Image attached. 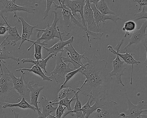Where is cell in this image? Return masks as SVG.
Here are the masks:
<instances>
[{"label":"cell","mask_w":147,"mask_h":118,"mask_svg":"<svg viewBox=\"0 0 147 118\" xmlns=\"http://www.w3.org/2000/svg\"><path fill=\"white\" fill-rule=\"evenodd\" d=\"M87 62L80 71L86 77L80 87L76 88L79 93L91 97L90 104L107 99L111 81L113 80L106 68L107 62L99 59L94 55L88 58Z\"/></svg>","instance_id":"obj_1"},{"label":"cell","mask_w":147,"mask_h":118,"mask_svg":"<svg viewBox=\"0 0 147 118\" xmlns=\"http://www.w3.org/2000/svg\"><path fill=\"white\" fill-rule=\"evenodd\" d=\"M53 12L54 14V19L51 25H50L49 22L48 21L47 27L44 30L36 29V31H38L36 37V40L39 41L43 40L45 43L53 40L55 38H57L61 40L63 39L62 37L66 38L70 33L67 32H60L59 26H57V24L60 19V18L58 17V13L54 10H53Z\"/></svg>","instance_id":"obj_2"},{"label":"cell","mask_w":147,"mask_h":118,"mask_svg":"<svg viewBox=\"0 0 147 118\" xmlns=\"http://www.w3.org/2000/svg\"><path fill=\"white\" fill-rule=\"evenodd\" d=\"M117 107V103L114 101L108 98L101 100L99 107L93 113V118H120Z\"/></svg>","instance_id":"obj_3"},{"label":"cell","mask_w":147,"mask_h":118,"mask_svg":"<svg viewBox=\"0 0 147 118\" xmlns=\"http://www.w3.org/2000/svg\"><path fill=\"white\" fill-rule=\"evenodd\" d=\"M1 64H3L8 72V74H7V75L9 76L11 79L13 84V88L18 92L21 97H24L26 101H30V91L27 87L26 83H25L24 79V75H25V72H24L23 71H20L22 73V75L20 77H17L11 71L7 69L4 63Z\"/></svg>","instance_id":"obj_4"},{"label":"cell","mask_w":147,"mask_h":118,"mask_svg":"<svg viewBox=\"0 0 147 118\" xmlns=\"http://www.w3.org/2000/svg\"><path fill=\"white\" fill-rule=\"evenodd\" d=\"M20 97L21 96L13 88L12 81L6 84L0 85V104L18 103L20 101Z\"/></svg>","instance_id":"obj_5"},{"label":"cell","mask_w":147,"mask_h":118,"mask_svg":"<svg viewBox=\"0 0 147 118\" xmlns=\"http://www.w3.org/2000/svg\"><path fill=\"white\" fill-rule=\"evenodd\" d=\"M64 49L68 52L67 57H62V59L64 62L72 63L74 67L75 70L77 69L84 65L82 62V59L87 60V59L88 57L85 56L86 50H85L83 54H80L75 50L72 44H70L64 47Z\"/></svg>","instance_id":"obj_6"},{"label":"cell","mask_w":147,"mask_h":118,"mask_svg":"<svg viewBox=\"0 0 147 118\" xmlns=\"http://www.w3.org/2000/svg\"><path fill=\"white\" fill-rule=\"evenodd\" d=\"M63 52L58 53L54 58L56 59V66L54 70L51 73L53 79H55L57 83L58 84L59 82L57 79L56 76L64 79L65 76L67 73L74 70V69L69 68L70 63L66 64L62 59Z\"/></svg>","instance_id":"obj_7"},{"label":"cell","mask_w":147,"mask_h":118,"mask_svg":"<svg viewBox=\"0 0 147 118\" xmlns=\"http://www.w3.org/2000/svg\"><path fill=\"white\" fill-rule=\"evenodd\" d=\"M124 40V39H122L119 43L115 46V50L113 49L112 46L111 45H108L107 46L108 50L111 52L112 54L114 55H117L119 57H121L123 59V61L126 63V64H131V80L130 82V84L132 85V74H133V68L134 64L138 65V64L141 63V62L139 61H137L134 59L132 56V53H128L127 50H126V52L124 54H121L119 53L120 52V48L123 43Z\"/></svg>","instance_id":"obj_8"},{"label":"cell","mask_w":147,"mask_h":118,"mask_svg":"<svg viewBox=\"0 0 147 118\" xmlns=\"http://www.w3.org/2000/svg\"><path fill=\"white\" fill-rule=\"evenodd\" d=\"M128 104V109L124 113L125 118H147V115H142V113L147 112V109H144L146 107V103L144 100L139 102L137 105L131 103L128 97H126Z\"/></svg>","instance_id":"obj_9"},{"label":"cell","mask_w":147,"mask_h":118,"mask_svg":"<svg viewBox=\"0 0 147 118\" xmlns=\"http://www.w3.org/2000/svg\"><path fill=\"white\" fill-rule=\"evenodd\" d=\"M16 0H0L3 9L1 12L4 13L13 12L15 14L17 12H26L30 14H35L36 9L31 5H18L16 4Z\"/></svg>","instance_id":"obj_10"},{"label":"cell","mask_w":147,"mask_h":118,"mask_svg":"<svg viewBox=\"0 0 147 118\" xmlns=\"http://www.w3.org/2000/svg\"><path fill=\"white\" fill-rule=\"evenodd\" d=\"M0 15L2 16L6 23L7 27V33L8 35L6 38L1 43L2 47H5L7 45H11L13 46H15L18 41L21 40V37L18 32L17 26H11L8 22L7 18L3 15V14L0 10Z\"/></svg>","instance_id":"obj_11"},{"label":"cell","mask_w":147,"mask_h":118,"mask_svg":"<svg viewBox=\"0 0 147 118\" xmlns=\"http://www.w3.org/2000/svg\"><path fill=\"white\" fill-rule=\"evenodd\" d=\"M33 81H29L26 83L27 87L30 91V103L31 105H33L34 107L36 108L38 113V117L37 118H44L43 115L42 114L41 111H40V108L38 107V98L39 94L42 90L45 88L44 86L39 87L38 83L32 84Z\"/></svg>","instance_id":"obj_12"},{"label":"cell","mask_w":147,"mask_h":118,"mask_svg":"<svg viewBox=\"0 0 147 118\" xmlns=\"http://www.w3.org/2000/svg\"><path fill=\"white\" fill-rule=\"evenodd\" d=\"M86 1L85 0H65V6L68 8L71 11V14L76 18L77 17L78 19L80 20L77 12L80 13L82 18V23L83 26L87 29L86 22L83 17V7L85 6Z\"/></svg>","instance_id":"obj_13"},{"label":"cell","mask_w":147,"mask_h":118,"mask_svg":"<svg viewBox=\"0 0 147 118\" xmlns=\"http://www.w3.org/2000/svg\"><path fill=\"white\" fill-rule=\"evenodd\" d=\"M83 17L85 22L87 23L88 31L94 33L99 32L100 29L95 24L93 12L90 7L89 0L86 1V4L83 7Z\"/></svg>","instance_id":"obj_14"},{"label":"cell","mask_w":147,"mask_h":118,"mask_svg":"<svg viewBox=\"0 0 147 118\" xmlns=\"http://www.w3.org/2000/svg\"><path fill=\"white\" fill-rule=\"evenodd\" d=\"M14 18H16L18 22H21L22 25V34L21 36V43L20 45L18 48L17 49L16 52L18 50H20L23 44L25 41L31 43L32 40H30L31 36L33 34V30L34 28L37 27L38 24L36 26H32L29 24L22 17H18L17 15V13L14 14Z\"/></svg>","instance_id":"obj_15"},{"label":"cell","mask_w":147,"mask_h":118,"mask_svg":"<svg viewBox=\"0 0 147 118\" xmlns=\"http://www.w3.org/2000/svg\"><path fill=\"white\" fill-rule=\"evenodd\" d=\"M116 56V58L112 61L113 69L112 71L110 72V75L111 77L115 76L118 83L124 87V84L123 83L121 80V77L123 75L124 72L126 69V64L123 61L120 60L118 56Z\"/></svg>","instance_id":"obj_16"},{"label":"cell","mask_w":147,"mask_h":118,"mask_svg":"<svg viewBox=\"0 0 147 118\" xmlns=\"http://www.w3.org/2000/svg\"><path fill=\"white\" fill-rule=\"evenodd\" d=\"M147 27V20H145L142 24L141 28L138 30H136L131 34V37L129 39L128 45L124 48V50L130 47L132 44H138L141 41H143L147 35L146 33V28Z\"/></svg>","instance_id":"obj_17"},{"label":"cell","mask_w":147,"mask_h":118,"mask_svg":"<svg viewBox=\"0 0 147 118\" xmlns=\"http://www.w3.org/2000/svg\"><path fill=\"white\" fill-rule=\"evenodd\" d=\"M74 41V37L72 36L69 39L66 41H64L63 39L60 40V41H58L50 48H45V46H43L42 48L48 52L49 55L53 54L55 57L58 53L63 52L64 51V47H66V45L72 44Z\"/></svg>","instance_id":"obj_18"},{"label":"cell","mask_w":147,"mask_h":118,"mask_svg":"<svg viewBox=\"0 0 147 118\" xmlns=\"http://www.w3.org/2000/svg\"><path fill=\"white\" fill-rule=\"evenodd\" d=\"M58 2L59 3V5H58L56 4L55 2L54 1L53 3V5H54V8L53 10H57V9H62V14L63 15V20L64 23L65 25L68 28L70 25L71 24V21H70V17H71V11L67 7L65 6V0H58Z\"/></svg>","instance_id":"obj_19"},{"label":"cell","mask_w":147,"mask_h":118,"mask_svg":"<svg viewBox=\"0 0 147 118\" xmlns=\"http://www.w3.org/2000/svg\"><path fill=\"white\" fill-rule=\"evenodd\" d=\"M39 103H41L42 108L41 113L44 118L49 116L52 112L56 111L57 108V107L53 106L50 101L49 100V99L43 95L41 96V100Z\"/></svg>","instance_id":"obj_20"},{"label":"cell","mask_w":147,"mask_h":118,"mask_svg":"<svg viewBox=\"0 0 147 118\" xmlns=\"http://www.w3.org/2000/svg\"><path fill=\"white\" fill-rule=\"evenodd\" d=\"M89 3L94 4L97 10L102 14L116 15L115 12L109 9L105 0H89Z\"/></svg>","instance_id":"obj_21"},{"label":"cell","mask_w":147,"mask_h":118,"mask_svg":"<svg viewBox=\"0 0 147 118\" xmlns=\"http://www.w3.org/2000/svg\"><path fill=\"white\" fill-rule=\"evenodd\" d=\"M78 94L79 92L78 91L75 93L76 103L74 110L71 111H66L63 114L62 118H64L68 114L70 115L71 116H75L76 118H81L82 115V112L81 111L82 103L79 100Z\"/></svg>","instance_id":"obj_22"},{"label":"cell","mask_w":147,"mask_h":118,"mask_svg":"<svg viewBox=\"0 0 147 118\" xmlns=\"http://www.w3.org/2000/svg\"><path fill=\"white\" fill-rule=\"evenodd\" d=\"M0 106H1L4 109V108L7 107L20 108L23 109H32L34 112L37 111L36 109L34 106H32L29 104L24 97H22L21 100L19 102L16 103H4L0 104Z\"/></svg>","instance_id":"obj_23"},{"label":"cell","mask_w":147,"mask_h":118,"mask_svg":"<svg viewBox=\"0 0 147 118\" xmlns=\"http://www.w3.org/2000/svg\"><path fill=\"white\" fill-rule=\"evenodd\" d=\"M26 71L30 72H32L35 75L39 76L40 77H42L43 81H52L53 78L52 76H51L50 77H48L45 75L43 72L42 69L37 65H34L31 68H23L19 69L16 70V71Z\"/></svg>","instance_id":"obj_24"},{"label":"cell","mask_w":147,"mask_h":118,"mask_svg":"<svg viewBox=\"0 0 147 118\" xmlns=\"http://www.w3.org/2000/svg\"><path fill=\"white\" fill-rule=\"evenodd\" d=\"M54 55L53 54H51L49 55L45 59H41L39 60H34L31 58H23L21 60V62L23 63H31L34 64L35 65L39 66L42 69L44 70L45 73H47L46 70V67L47 66V63L48 61L49 60L50 58H54Z\"/></svg>","instance_id":"obj_25"},{"label":"cell","mask_w":147,"mask_h":118,"mask_svg":"<svg viewBox=\"0 0 147 118\" xmlns=\"http://www.w3.org/2000/svg\"><path fill=\"white\" fill-rule=\"evenodd\" d=\"M11 52L8 51L5 47H2L0 49V68L1 70V73H4L2 66H1V64L6 62L5 61H4V60L5 59L11 58V59L16 61L18 65L19 64L20 58L19 57H15L13 56H11Z\"/></svg>","instance_id":"obj_26"},{"label":"cell","mask_w":147,"mask_h":118,"mask_svg":"<svg viewBox=\"0 0 147 118\" xmlns=\"http://www.w3.org/2000/svg\"><path fill=\"white\" fill-rule=\"evenodd\" d=\"M32 45L27 50V51H29L30 50V49L35 46V54H34V57L36 60H41L42 59V48L43 46L45 45H48V44L46 43L45 42H41V41H38L36 40V41H32Z\"/></svg>","instance_id":"obj_27"},{"label":"cell","mask_w":147,"mask_h":118,"mask_svg":"<svg viewBox=\"0 0 147 118\" xmlns=\"http://www.w3.org/2000/svg\"><path fill=\"white\" fill-rule=\"evenodd\" d=\"M75 98V95H74L71 99H69L68 97H67L61 100L54 102L51 104L52 105H61L63 106L66 107V108L67 109V111H71L72 110L71 108V102L74 100Z\"/></svg>","instance_id":"obj_28"},{"label":"cell","mask_w":147,"mask_h":118,"mask_svg":"<svg viewBox=\"0 0 147 118\" xmlns=\"http://www.w3.org/2000/svg\"><path fill=\"white\" fill-rule=\"evenodd\" d=\"M136 24L132 20H129L125 22L123 28V31H125V37L129 35L131 33L134 31L136 30Z\"/></svg>","instance_id":"obj_29"},{"label":"cell","mask_w":147,"mask_h":118,"mask_svg":"<svg viewBox=\"0 0 147 118\" xmlns=\"http://www.w3.org/2000/svg\"><path fill=\"white\" fill-rule=\"evenodd\" d=\"M71 91L74 92V94L76 92V91L73 90L71 87H64L60 91H59L57 98L54 100L55 102H56L57 100L58 101H60L66 97H68L69 95L70 94V92Z\"/></svg>","instance_id":"obj_30"},{"label":"cell","mask_w":147,"mask_h":118,"mask_svg":"<svg viewBox=\"0 0 147 118\" xmlns=\"http://www.w3.org/2000/svg\"><path fill=\"white\" fill-rule=\"evenodd\" d=\"M83 66H84V65L83 66H81V67H80L79 68L77 69L74 70L73 71H71V72H69V73H67V75L65 76V81H64V83L61 85V87H60V89H59V91H60L63 88V87H65V85H66V83L69 81V80H71L77 73L80 72V71L82 68Z\"/></svg>","instance_id":"obj_31"},{"label":"cell","mask_w":147,"mask_h":118,"mask_svg":"<svg viewBox=\"0 0 147 118\" xmlns=\"http://www.w3.org/2000/svg\"><path fill=\"white\" fill-rule=\"evenodd\" d=\"M86 36L87 38L89 48H91V45L90 43V37H92L94 39H100L101 37L103 36V33H94L88 31L86 33Z\"/></svg>","instance_id":"obj_32"},{"label":"cell","mask_w":147,"mask_h":118,"mask_svg":"<svg viewBox=\"0 0 147 118\" xmlns=\"http://www.w3.org/2000/svg\"><path fill=\"white\" fill-rule=\"evenodd\" d=\"M135 19L134 21L140 20L141 19H145L147 20V13L145 10V7H143L142 10L138 13L134 15Z\"/></svg>","instance_id":"obj_33"},{"label":"cell","mask_w":147,"mask_h":118,"mask_svg":"<svg viewBox=\"0 0 147 118\" xmlns=\"http://www.w3.org/2000/svg\"><path fill=\"white\" fill-rule=\"evenodd\" d=\"M55 1L53 0H47V5H46V10L45 11L43 14V20H45L48 17L49 12L51 9V5L53 4Z\"/></svg>","instance_id":"obj_34"},{"label":"cell","mask_w":147,"mask_h":118,"mask_svg":"<svg viewBox=\"0 0 147 118\" xmlns=\"http://www.w3.org/2000/svg\"><path fill=\"white\" fill-rule=\"evenodd\" d=\"M65 109H66V107H65L61 105H58V107L56 110V118H62L63 114H64Z\"/></svg>","instance_id":"obj_35"},{"label":"cell","mask_w":147,"mask_h":118,"mask_svg":"<svg viewBox=\"0 0 147 118\" xmlns=\"http://www.w3.org/2000/svg\"><path fill=\"white\" fill-rule=\"evenodd\" d=\"M91 100V97H89V99L88 100L87 102H86V104L83 105L82 106L81 111L82 112V115L81 118H84L85 115H86V113L88 109L90 107V101Z\"/></svg>","instance_id":"obj_36"},{"label":"cell","mask_w":147,"mask_h":118,"mask_svg":"<svg viewBox=\"0 0 147 118\" xmlns=\"http://www.w3.org/2000/svg\"><path fill=\"white\" fill-rule=\"evenodd\" d=\"M134 2H137L138 3L139 5V8H138V12H140L141 11V8L142 7H145L147 5V1L146 0L142 1V0H134L133 1Z\"/></svg>","instance_id":"obj_37"},{"label":"cell","mask_w":147,"mask_h":118,"mask_svg":"<svg viewBox=\"0 0 147 118\" xmlns=\"http://www.w3.org/2000/svg\"><path fill=\"white\" fill-rule=\"evenodd\" d=\"M7 30L8 29L7 26H0V35L3 36L5 35L7 33Z\"/></svg>","instance_id":"obj_38"},{"label":"cell","mask_w":147,"mask_h":118,"mask_svg":"<svg viewBox=\"0 0 147 118\" xmlns=\"http://www.w3.org/2000/svg\"><path fill=\"white\" fill-rule=\"evenodd\" d=\"M0 118H7L5 111L1 106H0Z\"/></svg>","instance_id":"obj_39"},{"label":"cell","mask_w":147,"mask_h":118,"mask_svg":"<svg viewBox=\"0 0 147 118\" xmlns=\"http://www.w3.org/2000/svg\"><path fill=\"white\" fill-rule=\"evenodd\" d=\"M6 23L5 20L2 18V16L0 15V26H4V25Z\"/></svg>","instance_id":"obj_40"},{"label":"cell","mask_w":147,"mask_h":118,"mask_svg":"<svg viewBox=\"0 0 147 118\" xmlns=\"http://www.w3.org/2000/svg\"><path fill=\"white\" fill-rule=\"evenodd\" d=\"M12 112L14 114V118H19V113H16L15 111H13V109H11Z\"/></svg>","instance_id":"obj_41"},{"label":"cell","mask_w":147,"mask_h":118,"mask_svg":"<svg viewBox=\"0 0 147 118\" xmlns=\"http://www.w3.org/2000/svg\"><path fill=\"white\" fill-rule=\"evenodd\" d=\"M118 116L120 118H125V116H125V115L124 113H119Z\"/></svg>","instance_id":"obj_42"},{"label":"cell","mask_w":147,"mask_h":118,"mask_svg":"<svg viewBox=\"0 0 147 118\" xmlns=\"http://www.w3.org/2000/svg\"><path fill=\"white\" fill-rule=\"evenodd\" d=\"M45 118H56V116L50 114Z\"/></svg>","instance_id":"obj_43"},{"label":"cell","mask_w":147,"mask_h":118,"mask_svg":"<svg viewBox=\"0 0 147 118\" xmlns=\"http://www.w3.org/2000/svg\"><path fill=\"white\" fill-rule=\"evenodd\" d=\"M2 47V45H1V43H0V49Z\"/></svg>","instance_id":"obj_44"},{"label":"cell","mask_w":147,"mask_h":118,"mask_svg":"<svg viewBox=\"0 0 147 118\" xmlns=\"http://www.w3.org/2000/svg\"></svg>","instance_id":"obj_45"}]
</instances>
